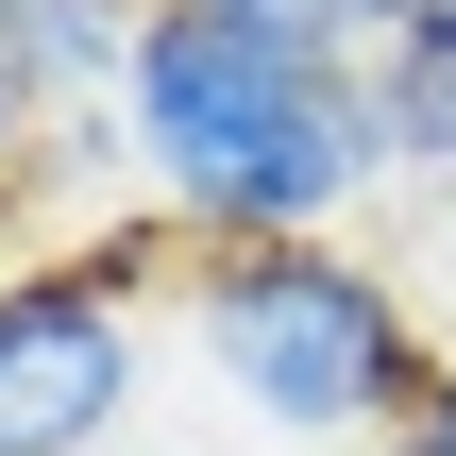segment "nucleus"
<instances>
[{"label":"nucleus","instance_id":"f257e3e1","mask_svg":"<svg viewBox=\"0 0 456 456\" xmlns=\"http://www.w3.org/2000/svg\"><path fill=\"white\" fill-rule=\"evenodd\" d=\"M102 169L135 186V220L186 254V237H355V203L389 186L372 169V102L338 51H288L220 0H152L135 17V68L102 102Z\"/></svg>","mask_w":456,"mask_h":456},{"label":"nucleus","instance_id":"f03ea898","mask_svg":"<svg viewBox=\"0 0 456 456\" xmlns=\"http://www.w3.org/2000/svg\"><path fill=\"white\" fill-rule=\"evenodd\" d=\"M152 322H169V372L254 456H355L423 423V372H440V322L355 237H186Z\"/></svg>","mask_w":456,"mask_h":456},{"label":"nucleus","instance_id":"7ed1b4c3","mask_svg":"<svg viewBox=\"0 0 456 456\" xmlns=\"http://www.w3.org/2000/svg\"><path fill=\"white\" fill-rule=\"evenodd\" d=\"M169 237H51V254H0V456H118L152 440V389H169Z\"/></svg>","mask_w":456,"mask_h":456},{"label":"nucleus","instance_id":"20e7f679","mask_svg":"<svg viewBox=\"0 0 456 456\" xmlns=\"http://www.w3.org/2000/svg\"><path fill=\"white\" fill-rule=\"evenodd\" d=\"M355 102L389 186H456V0H389V34L355 51Z\"/></svg>","mask_w":456,"mask_h":456},{"label":"nucleus","instance_id":"39448f33","mask_svg":"<svg viewBox=\"0 0 456 456\" xmlns=\"http://www.w3.org/2000/svg\"><path fill=\"white\" fill-rule=\"evenodd\" d=\"M135 17H152V0H0V34H17V68H34L51 118H102V102H118Z\"/></svg>","mask_w":456,"mask_h":456},{"label":"nucleus","instance_id":"423d86ee","mask_svg":"<svg viewBox=\"0 0 456 456\" xmlns=\"http://www.w3.org/2000/svg\"><path fill=\"white\" fill-rule=\"evenodd\" d=\"M51 135H68V118L34 102V68H17V34H0V220H17V203L51 186Z\"/></svg>","mask_w":456,"mask_h":456},{"label":"nucleus","instance_id":"0eeeda50","mask_svg":"<svg viewBox=\"0 0 456 456\" xmlns=\"http://www.w3.org/2000/svg\"><path fill=\"white\" fill-rule=\"evenodd\" d=\"M220 17H254V34H288V51H338V68L389 34V0H220Z\"/></svg>","mask_w":456,"mask_h":456},{"label":"nucleus","instance_id":"6e6552de","mask_svg":"<svg viewBox=\"0 0 456 456\" xmlns=\"http://www.w3.org/2000/svg\"><path fill=\"white\" fill-rule=\"evenodd\" d=\"M423 456H456V338H440V372H423Z\"/></svg>","mask_w":456,"mask_h":456},{"label":"nucleus","instance_id":"1a4fd4ad","mask_svg":"<svg viewBox=\"0 0 456 456\" xmlns=\"http://www.w3.org/2000/svg\"><path fill=\"white\" fill-rule=\"evenodd\" d=\"M355 456H423V423H389V440H355Z\"/></svg>","mask_w":456,"mask_h":456},{"label":"nucleus","instance_id":"9d476101","mask_svg":"<svg viewBox=\"0 0 456 456\" xmlns=\"http://www.w3.org/2000/svg\"><path fill=\"white\" fill-rule=\"evenodd\" d=\"M118 456H186V440H118Z\"/></svg>","mask_w":456,"mask_h":456}]
</instances>
